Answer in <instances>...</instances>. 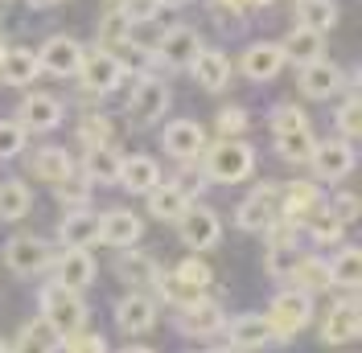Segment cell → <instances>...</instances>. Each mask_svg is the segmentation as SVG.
Returning <instances> with one entry per match:
<instances>
[{"label":"cell","mask_w":362,"mask_h":353,"mask_svg":"<svg viewBox=\"0 0 362 353\" xmlns=\"http://www.w3.org/2000/svg\"><path fill=\"white\" fill-rule=\"evenodd\" d=\"M128 13L124 8H112L107 17H103V25H99V42H124L128 37Z\"/></svg>","instance_id":"obj_47"},{"label":"cell","mask_w":362,"mask_h":353,"mask_svg":"<svg viewBox=\"0 0 362 353\" xmlns=\"http://www.w3.org/2000/svg\"><path fill=\"white\" fill-rule=\"evenodd\" d=\"M334 119H338V132L346 136V140H358V136H362V103H358V99H350L346 107H338Z\"/></svg>","instance_id":"obj_45"},{"label":"cell","mask_w":362,"mask_h":353,"mask_svg":"<svg viewBox=\"0 0 362 353\" xmlns=\"http://www.w3.org/2000/svg\"><path fill=\"white\" fill-rule=\"evenodd\" d=\"M329 210H334L341 222H354V218H358V198H354V193H338Z\"/></svg>","instance_id":"obj_51"},{"label":"cell","mask_w":362,"mask_h":353,"mask_svg":"<svg viewBox=\"0 0 362 353\" xmlns=\"http://www.w3.org/2000/svg\"><path fill=\"white\" fill-rule=\"evenodd\" d=\"M276 152L284 156V160H293V164L309 160V156H313V132H309V128H296V132H280V136H276Z\"/></svg>","instance_id":"obj_36"},{"label":"cell","mask_w":362,"mask_h":353,"mask_svg":"<svg viewBox=\"0 0 362 353\" xmlns=\"http://www.w3.org/2000/svg\"><path fill=\"white\" fill-rule=\"evenodd\" d=\"M78 70H83V87H87L90 95H107V90H115L124 83V62H119L115 54H107V49L83 54Z\"/></svg>","instance_id":"obj_6"},{"label":"cell","mask_w":362,"mask_h":353,"mask_svg":"<svg viewBox=\"0 0 362 353\" xmlns=\"http://www.w3.org/2000/svg\"><path fill=\"white\" fill-rule=\"evenodd\" d=\"M78 62H83V45L74 42V37H49V42L37 49V66L49 70L54 78L78 74Z\"/></svg>","instance_id":"obj_9"},{"label":"cell","mask_w":362,"mask_h":353,"mask_svg":"<svg viewBox=\"0 0 362 353\" xmlns=\"http://www.w3.org/2000/svg\"><path fill=\"white\" fill-rule=\"evenodd\" d=\"M54 189H58V201L62 205H87L90 198V185H87V173H66L62 181H54Z\"/></svg>","instance_id":"obj_40"},{"label":"cell","mask_w":362,"mask_h":353,"mask_svg":"<svg viewBox=\"0 0 362 353\" xmlns=\"http://www.w3.org/2000/svg\"><path fill=\"white\" fill-rule=\"evenodd\" d=\"M160 4H185V0H160Z\"/></svg>","instance_id":"obj_54"},{"label":"cell","mask_w":362,"mask_h":353,"mask_svg":"<svg viewBox=\"0 0 362 353\" xmlns=\"http://www.w3.org/2000/svg\"><path fill=\"white\" fill-rule=\"evenodd\" d=\"M29 205H33V193L25 181H0V218L17 222L29 214Z\"/></svg>","instance_id":"obj_32"},{"label":"cell","mask_w":362,"mask_h":353,"mask_svg":"<svg viewBox=\"0 0 362 353\" xmlns=\"http://www.w3.org/2000/svg\"><path fill=\"white\" fill-rule=\"evenodd\" d=\"M49 259H54L49 243L33 239V234H17V239L4 243V263H8V271H17V275H37L42 267H49Z\"/></svg>","instance_id":"obj_7"},{"label":"cell","mask_w":362,"mask_h":353,"mask_svg":"<svg viewBox=\"0 0 362 353\" xmlns=\"http://www.w3.org/2000/svg\"><path fill=\"white\" fill-rule=\"evenodd\" d=\"M33 173L54 185V181H62L66 173H74V160H70L66 148H42V152L33 156Z\"/></svg>","instance_id":"obj_33"},{"label":"cell","mask_w":362,"mask_h":353,"mask_svg":"<svg viewBox=\"0 0 362 353\" xmlns=\"http://www.w3.org/2000/svg\"><path fill=\"white\" fill-rule=\"evenodd\" d=\"M115 325L124 333H148L157 325V304H153L144 292H136V296H128V300L115 304Z\"/></svg>","instance_id":"obj_18"},{"label":"cell","mask_w":362,"mask_h":353,"mask_svg":"<svg viewBox=\"0 0 362 353\" xmlns=\"http://www.w3.org/2000/svg\"><path fill=\"white\" fill-rule=\"evenodd\" d=\"M300 25L313 29V33H325L338 25V4L334 0H300Z\"/></svg>","instance_id":"obj_34"},{"label":"cell","mask_w":362,"mask_h":353,"mask_svg":"<svg viewBox=\"0 0 362 353\" xmlns=\"http://www.w3.org/2000/svg\"><path fill=\"white\" fill-rule=\"evenodd\" d=\"M300 226H309V230H313V243H338V239H341V218L329 210V205H317Z\"/></svg>","instance_id":"obj_37"},{"label":"cell","mask_w":362,"mask_h":353,"mask_svg":"<svg viewBox=\"0 0 362 353\" xmlns=\"http://www.w3.org/2000/svg\"><path fill=\"white\" fill-rule=\"evenodd\" d=\"M300 259V246L296 239H272V251H268V271L272 275H288Z\"/></svg>","instance_id":"obj_39"},{"label":"cell","mask_w":362,"mask_h":353,"mask_svg":"<svg viewBox=\"0 0 362 353\" xmlns=\"http://www.w3.org/2000/svg\"><path fill=\"white\" fill-rule=\"evenodd\" d=\"M329 275H334V284L358 287L362 284V251L358 246H341L338 259L329 263Z\"/></svg>","instance_id":"obj_35"},{"label":"cell","mask_w":362,"mask_h":353,"mask_svg":"<svg viewBox=\"0 0 362 353\" xmlns=\"http://www.w3.org/2000/svg\"><path fill=\"white\" fill-rule=\"evenodd\" d=\"M25 148V128L17 119H0V160L17 156Z\"/></svg>","instance_id":"obj_43"},{"label":"cell","mask_w":362,"mask_h":353,"mask_svg":"<svg viewBox=\"0 0 362 353\" xmlns=\"http://www.w3.org/2000/svg\"><path fill=\"white\" fill-rule=\"evenodd\" d=\"M247 132V111L243 107H223L218 111V136L223 140H239Z\"/></svg>","instance_id":"obj_46"},{"label":"cell","mask_w":362,"mask_h":353,"mask_svg":"<svg viewBox=\"0 0 362 353\" xmlns=\"http://www.w3.org/2000/svg\"><path fill=\"white\" fill-rule=\"evenodd\" d=\"M264 345H276L268 316H235L226 325V349H264Z\"/></svg>","instance_id":"obj_11"},{"label":"cell","mask_w":362,"mask_h":353,"mask_svg":"<svg viewBox=\"0 0 362 353\" xmlns=\"http://www.w3.org/2000/svg\"><path fill=\"white\" fill-rule=\"evenodd\" d=\"M37 74H42V66H37V54L33 49H4L0 54V78L8 87H29Z\"/></svg>","instance_id":"obj_24"},{"label":"cell","mask_w":362,"mask_h":353,"mask_svg":"<svg viewBox=\"0 0 362 353\" xmlns=\"http://www.w3.org/2000/svg\"><path fill=\"white\" fill-rule=\"evenodd\" d=\"M33 4H62V0H33Z\"/></svg>","instance_id":"obj_53"},{"label":"cell","mask_w":362,"mask_h":353,"mask_svg":"<svg viewBox=\"0 0 362 353\" xmlns=\"http://www.w3.org/2000/svg\"><path fill=\"white\" fill-rule=\"evenodd\" d=\"M119 185L128 189V193H148L153 185H160V169L153 156L136 152V156H124L119 160Z\"/></svg>","instance_id":"obj_17"},{"label":"cell","mask_w":362,"mask_h":353,"mask_svg":"<svg viewBox=\"0 0 362 353\" xmlns=\"http://www.w3.org/2000/svg\"><path fill=\"white\" fill-rule=\"evenodd\" d=\"M206 152V176L210 181H223V185H235V181H247L251 169H255V152L243 140H218L214 148H202Z\"/></svg>","instance_id":"obj_1"},{"label":"cell","mask_w":362,"mask_h":353,"mask_svg":"<svg viewBox=\"0 0 362 353\" xmlns=\"http://www.w3.org/2000/svg\"><path fill=\"white\" fill-rule=\"evenodd\" d=\"M78 140H87V148L90 144H107L112 140V124L103 115H83L78 119Z\"/></svg>","instance_id":"obj_44"},{"label":"cell","mask_w":362,"mask_h":353,"mask_svg":"<svg viewBox=\"0 0 362 353\" xmlns=\"http://www.w3.org/2000/svg\"><path fill=\"white\" fill-rule=\"evenodd\" d=\"M206 181H210V176H206V169H185V173H181L177 181H173V185H177L181 193H185V198H194V193L202 189Z\"/></svg>","instance_id":"obj_50"},{"label":"cell","mask_w":362,"mask_h":353,"mask_svg":"<svg viewBox=\"0 0 362 353\" xmlns=\"http://www.w3.org/2000/svg\"><path fill=\"white\" fill-rule=\"evenodd\" d=\"M338 87H341V70L334 66V62L313 58V62L300 66V90H305L309 99H329Z\"/></svg>","instance_id":"obj_19"},{"label":"cell","mask_w":362,"mask_h":353,"mask_svg":"<svg viewBox=\"0 0 362 353\" xmlns=\"http://www.w3.org/2000/svg\"><path fill=\"white\" fill-rule=\"evenodd\" d=\"M58 349H70V353H103L107 341L95 337V333H83V329H70V333H58Z\"/></svg>","instance_id":"obj_41"},{"label":"cell","mask_w":362,"mask_h":353,"mask_svg":"<svg viewBox=\"0 0 362 353\" xmlns=\"http://www.w3.org/2000/svg\"><path fill=\"white\" fill-rule=\"evenodd\" d=\"M288 280H293L300 292H309V296H317V292H329V287H334L329 263H325V259H309V255H300V259H296V267L288 271Z\"/></svg>","instance_id":"obj_28"},{"label":"cell","mask_w":362,"mask_h":353,"mask_svg":"<svg viewBox=\"0 0 362 353\" xmlns=\"http://www.w3.org/2000/svg\"><path fill=\"white\" fill-rule=\"evenodd\" d=\"M181 280H189V284H198V287H210V267L202 263V259H185V263L173 267Z\"/></svg>","instance_id":"obj_48"},{"label":"cell","mask_w":362,"mask_h":353,"mask_svg":"<svg viewBox=\"0 0 362 353\" xmlns=\"http://www.w3.org/2000/svg\"><path fill=\"white\" fill-rule=\"evenodd\" d=\"M153 49H157V58L165 62V66H189L194 54L202 49V42H198L194 29H165L160 42L153 45Z\"/></svg>","instance_id":"obj_16"},{"label":"cell","mask_w":362,"mask_h":353,"mask_svg":"<svg viewBox=\"0 0 362 353\" xmlns=\"http://www.w3.org/2000/svg\"><path fill=\"white\" fill-rule=\"evenodd\" d=\"M280 62H284V54H280V45H272V42H259V45H251L247 54H243V74L247 78H255V83H268V78H276L280 74Z\"/></svg>","instance_id":"obj_27"},{"label":"cell","mask_w":362,"mask_h":353,"mask_svg":"<svg viewBox=\"0 0 362 353\" xmlns=\"http://www.w3.org/2000/svg\"><path fill=\"white\" fill-rule=\"evenodd\" d=\"M321 49H325V42H321V33H313V29H293L288 37H284V45H280V54H284V62H296V66H305V62H313V58H321Z\"/></svg>","instance_id":"obj_29"},{"label":"cell","mask_w":362,"mask_h":353,"mask_svg":"<svg viewBox=\"0 0 362 353\" xmlns=\"http://www.w3.org/2000/svg\"><path fill=\"white\" fill-rule=\"evenodd\" d=\"M239 230H251V234H264L272 222H280V189L276 185H259L243 205H239Z\"/></svg>","instance_id":"obj_5"},{"label":"cell","mask_w":362,"mask_h":353,"mask_svg":"<svg viewBox=\"0 0 362 353\" xmlns=\"http://www.w3.org/2000/svg\"><path fill=\"white\" fill-rule=\"evenodd\" d=\"M58 239L66 246H90L99 243V214H90V210H70L66 218H62V226H58Z\"/></svg>","instance_id":"obj_25"},{"label":"cell","mask_w":362,"mask_h":353,"mask_svg":"<svg viewBox=\"0 0 362 353\" xmlns=\"http://www.w3.org/2000/svg\"><path fill=\"white\" fill-rule=\"evenodd\" d=\"M296 4H300V0H296Z\"/></svg>","instance_id":"obj_57"},{"label":"cell","mask_w":362,"mask_h":353,"mask_svg":"<svg viewBox=\"0 0 362 353\" xmlns=\"http://www.w3.org/2000/svg\"><path fill=\"white\" fill-rule=\"evenodd\" d=\"M309 316H313V296L309 292H284V296H276L268 309V325L276 333V341H293L296 333L309 325Z\"/></svg>","instance_id":"obj_2"},{"label":"cell","mask_w":362,"mask_h":353,"mask_svg":"<svg viewBox=\"0 0 362 353\" xmlns=\"http://www.w3.org/2000/svg\"><path fill=\"white\" fill-rule=\"evenodd\" d=\"M160 144H165V152L177 156V160H194L206 148V132H202V124H194V119H173L165 128V136H160Z\"/></svg>","instance_id":"obj_12"},{"label":"cell","mask_w":362,"mask_h":353,"mask_svg":"<svg viewBox=\"0 0 362 353\" xmlns=\"http://www.w3.org/2000/svg\"><path fill=\"white\" fill-rule=\"evenodd\" d=\"M185 205H189V198L181 193L177 185H153V189H148V210L165 222H177L181 214H185Z\"/></svg>","instance_id":"obj_31"},{"label":"cell","mask_w":362,"mask_h":353,"mask_svg":"<svg viewBox=\"0 0 362 353\" xmlns=\"http://www.w3.org/2000/svg\"><path fill=\"white\" fill-rule=\"evenodd\" d=\"M42 316L54 325L58 333H70V329H83L87 321V304L74 287H62L58 280L42 292Z\"/></svg>","instance_id":"obj_3"},{"label":"cell","mask_w":362,"mask_h":353,"mask_svg":"<svg viewBox=\"0 0 362 353\" xmlns=\"http://www.w3.org/2000/svg\"><path fill=\"white\" fill-rule=\"evenodd\" d=\"M223 4H230V8H251V4H264V0H223Z\"/></svg>","instance_id":"obj_52"},{"label":"cell","mask_w":362,"mask_h":353,"mask_svg":"<svg viewBox=\"0 0 362 353\" xmlns=\"http://www.w3.org/2000/svg\"><path fill=\"white\" fill-rule=\"evenodd\" d=\"M62 124V103L49 95H29L21 103V128L25 132H49Z\"/></svg>","instance_id":"obj_20"},{"label":"cell","mask_w":362,"mask_h":353,"mask_svg":"<svg viewBox=\"0 0 362 353\" xmlns=\"http://www.w3.org/2000/svg\"><path fill=\"white\" fill-rule=\"evenodd\" d=\"M17 349H58V329H54L45 316H37V321H29L21 329Z\"/></svg>","instance_id":"obj_38"},{"label":"cell","mask_w":362,"mask_h":353,"mask_svg":"<svg viewBox=\"0 0 362 353\" xmlns=\"http://www.w3.org/2000/svg\"><path fill=\"white\" fill-rule=\"evenodd\" d=\"M124 251H128V246H124ZM115 271H119L124 284H132V287H153L157 284V275H160L157 263H153L148 255H140V251H128V255L115 263Z\"/></svg>","instance_id":"obj_30"},{"label":"cell","mask_w":362,"mask_h":353,"mask_svg":"<svg viewBox=\"0 0 362 353\" xmlns=\"http://www.w3.org/2000/svg\"><path fill=\"white\" fill-rule=\"evenodd\" d=\"M362 333V309L350 300H341V304H334L329 309V316H325V325H321V337H325V345H350V341H358Z\"/></svg>","instance_id":"obj_13"},{"label":"cell","mask_w":362,"mask_h":353,"mask_svg":"<svg viewBox=\"0 0 362 353\" xmlns=\"http://www.w3.org/2000/svg\"><path fill=\"white\" fill-rule=\"evenodd\" d=\"M140 239V218L132 210H112L99 218V243L107 246H132Z\"/></svg>","instance_id":"obj_23"},{"label":"cell","mask_w":362,"mask_h":353,"mask_svg":"<svg viewBox=\"0 0 362 353\" xmlns=\"http://www.w3.org/2000/svg\"><path fill=\"white\" fill-rule=\"evenodd\" d=\"M128 107H132L136 124H157L160 115H165V107H169V87L160 78H144V83H136Z\"/></svg>","instance_id":"obj_15"},{"label":"cell","mask_w":362,"mask_h":353,"mask_svg":"<svg viewBox=\"0 0 362 353\" xmlns=\"http://www.w3.org/2000/svg\"><path fill=\"white\" fill-rule=\"evenodd\" d=\"M119 160H124V156L115 152V144H90L87 160H83V173H87V181L115 185V181H119Z\"/></svg>","instance_id":"obj_26"},{"label":"cell","mask_w":362,"mask_h":353,"mask_svg":"<svg viewBox=\"0 0 362 353\" xmlns=\"http://www.w3.org/2000/svg\"><path fill=\"white\" fill-rule=\"evenodd\" d=\"M119 4H124L128 21H153L160 8V0H119Z\"/></svg>","instance_id":"obj_49"},{"label":"cell","mask_w":362,"mask_h":353,"mask_svg":"<svg viewBox=\"0 0 362 353\" xmlns=\"http://www.w3.org/2000/svg\"><path fill=\"white\" fill-rule=\"evenodd\" d=\"M0 349H8V345H4V341H0Z\"/></svg>","instance_id":"obj_55"},{"label":"cell","mask_w":362,"mask_h":353,"mask_svg":"<svg viewBox=\"0 0 362 353\" xmlns=\"http://www.w3.org/2000/svg\"><path fill=\"white\" fill-rule=\"evenodd\" d=\"M317 205H321V193H317L313 181H288V185L280 189V218L293 222V226H300Z\"/></svg>","instance_id":"obj_14"},{"label":"cell","mask_w":362,"mask_h":353,"mask_svg":"<svg viewBox=\"0 0 362 353\" xmlns=\"http://www.w3.org/2000/svg\"><path fill=\"white\" fill-rule=\"evenodd\" d=\"M90 280H95V259H90V251L87 246H66V255L58 259V284L83 292Z\"/></svg>","instance_id":"obj_22"},{"label":"cell","mask_w":362,"mask_h":353,"mask_svg":"<svg viewBox=\"0 0 362 353\" xmlns=\"http://www.w3.org/2000/svg\"><path fill=\"white\" fill-rule=\"evenodd\" d=\"M0 54H4V45H0Z\"/></svg>","instance_id":"obj_56"},{"label":"cell","mask_w":362,"mask_h":353,"mask_svg":"<svg viewBox=\"0 0 362 353\" xmlns=\"http://www.w3.org/2000/svg\"><path fill=\"white\" fill-rule=\"evenodd\" d=\"M226 325V316L218 304H210V300H194V304H181L177 309V329L185 333V337H218V329Z\"/></svg>","instance_id":"obj_8"},{"label":"cell","mask_w":362,"mask_h":353,"mask_svg":"<svg viewBox=\"0 0 362 353\" xmlns=\"http://www.w3.org/2000/svg\"><path fill=\"white\" fill-rule=\"evenodd\" d=\"M313 173L321 181H341V176L354 169V148L350 140H325V144H313Z\"/></svg>","instance_id":"obj_10"},{"label":"cell","mask_w":362,"mask_h":353,"mask_svg":"<svg viewBox=\"0 0 362 353\" xmlns=\"http://www.w3.org/2000/svg\"><path fill=\"white\" fill-rule=\"evenodd\" d=\"M296 128H309V115L293 103H280V107L272 111V132H296Z\"/></svg>","instance_id":"obj_42"},{"label":"cell","mask_w":362,"mask_h":353,"mask_svg":"<svg viewBox=\"0 0 362 353\" xmlns=\"http://www.w3.org/2000/svg\"><path fill=\"white\" fill-rule=\"evenodd\" d=\"M189 70H194V78H198L202 90H223L226 78H230V62H226L223 49H198Z\"/></svg>","instance_id":"obj_21"},{"label":"cell","mask_w":362,"mask_h":353,"mask_svg":"<svg viewBox=\"0 0 362 353\" xmlns=\"http://www.w3.org/2000/svg\"><path fill=\"white\" fill-rule=\"evenodd\" d=\"M181 226V243L189 246V251H210V246H218L223 239V222L214 210H202V205H185V214L177 218Z\"/></svg>","instance_id":"obj_4"}]
</instances>
